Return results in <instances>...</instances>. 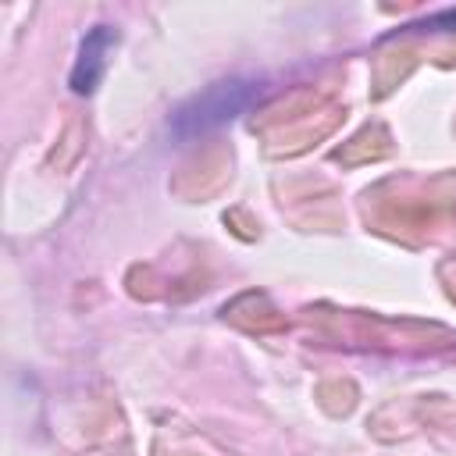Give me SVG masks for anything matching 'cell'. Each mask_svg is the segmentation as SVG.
<instances>
[{
  "label": "cell",
  "mask_w": 456,
  "mask_h": 456,
  "mask_svg": "<svg viewBox=\"0 0 456 456\" xmlns=\"http://www.w3.org/2000/svg\"><path fill=\"white\" fill-rule=\"evenodd\" d=\"M114 43V32L107 25H96L86 43H82V53H78V64H75V75H71V86L75 93H89L96 86V78L103 75V64H107V50Z\"/></svg>",
  "instance_id": "2"
},
{
  "label": "cell",
  "mask_w": 456,
  "mask_h": 456,
  "mask_svg": "<svg viewBox=\"0 0 456 456\" xmlns=\"http://www.w3.org/2000/svg\"><path fill=\"white\" fill-rule=\"evenodd\" d=\"M264 86L253 82V78H232V82H217L210 86L207 93L192 96L185 107L175 110L171 118V135L175 139H192V135H203L224 121H232L235 114H242L253 100H260Z\"/></svg>",
  "instance_id": "1"
}]
</instances>
